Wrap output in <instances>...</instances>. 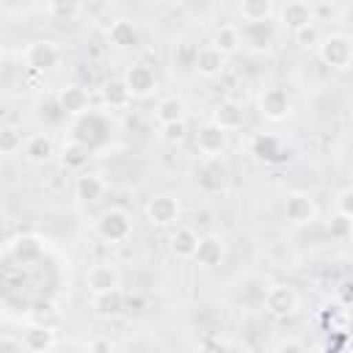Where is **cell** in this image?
<instances>
[{
	"mask_svg": "<svg viewBox=\"0 0 353 353\" xmlns=\"http://www.w3.org/2000/svg\"><path fill=\"white\" fill-rule=\"evenodd\" d=\"M50 8L55 17H72L77 11V3L74 0H50Z\"/></svg>",
	"mask_w": 353,
	"mask_h": 353,
	"instance_id": "cell-36",
	"label": "cell"
},
{
	"mask_svg": "<svg viewBox=\"0 0 353 353\" xmlns=\"http://www.w3.org/2000/svg\"><path fill=\"white\" fill-rule=\"evenodd\" d=\"M22 146H25L22 132L17 127H3V132H0V152L3 154H17V152H22Z\"/></svg>",
	"mask_w": 353,
	"mask_h": 353,
	"instance_id": "cell-31",
	"label": "cell"
},
{
	"mask_svg": "<svg viewBox=\"0 0 353 353\" xmlns=\"http://www.w3.org/2000/svg\"><path fill=\"white\" fill-rule=\"evenodd\" d=\"M320 61L331 69H347L353 63V39L347 33H331L317 44Z\"/></svg>",
	"mask_w": 353,
	"mask_h": 353,
	"instance_id": "cell-1",
	"label": "cell"
},
{
	"mask_svg": "<svg viewBox=\"0 0 353 353\" xmlns=\"http://www.w3.org/2000/svg\"><path fill=\"white\" fill-rule=\"evenodd\" d=\"M196 185L204 193H221L226 188V168L218 163V157H207V163L196 171Z\"/></svg>",
	"mask_w": 353,
	"mask_h": 353,
	"instance_id": "cell-14",
	"label": "cell"
},
{
	"mask_svg": "<svg viewBox=\"0 0 353 353\" xmlns=\"http://www.w3.org/2000/svg\"><path fill=\"white\" fill-rule=\"evenodd\" d=\"M212 44H215L218 50H223L226 55H232V52L240 50L243 33H240V28H234V25H218L215 33H212Z\"/></svg>",
	"mask_w": 353,
	"mask_h": 353,
	"instance_id": "cell-27",
	"label": "cell"
},
{
	"mask_svg": "<svg viewBox=\"0 0 353 353\" xmlns=\"http://www.w3.org/2000/svg\"><path fill=\"white\" fill-rule=\"evenodd\" d=\"M22 152L30 163H47L55 154V146H52V138L47 132H33L30 138H25Z\"/></svg>",
	"mask_w": 353,
	"mask_h": 353,
	"instance_id": "cell-22",
	"label": "cell"
},
{
	"mask_svg": "<svg viewBox=\"0 0 353 353\" xmlns=\"http://www.w3.org/2000/svg\"><path fill=\"white\" fill-rule=\"evenodd\" d=\"M108 41H110L113 47H121V50L135 47V44H138V28H135L130 19H116V22L108 28Z\"/></svg>",
	"mask_w": 353,
	"mask_h": 353,
	"instance_id": "cell-26",
	"label": "cell"
},
{
	"mask_svg": "<svg viewBox=\"0 0 353 353\" xmlns=\"http://www.w3.org/2000/svg\"><path fill=\"white\" fill-rule=\"evenodd\" d=\"M251 154L256 160L268 163V165H276V163H284L290 157V149H287V143L279 135H273V132H256L251 138Z\"/></svg>",
	"mask_w": 353,
	"mask_h": 353,
	"instance_id": "cell-3",
	"label": "cell"
},
{
	"mask_svg": "<svg viewBox=\"0 0 353 353\" xmlns=\"http://www.w3.org/2000/svg\"><path fill=\"white\" fill-rule=\"evenodd\" d=\"M196 149L204 157H221L226 149V130L215 121H207L196 130Z\"/></svg>",
	"mask_w": 353,
	"mask_h": 353,
	"instance_id": "cell-8",
	"label": "cell"
},
{
	"mask_svg": "<svg viewBox=\"0 0 353 353\" xmlns=\"http://www.w3.org/2000/svg\"><path fill=\"white\" fill-rule=\"evenodd\" d=\"M223 256H226V245H223V237H218V234H204V237H199V245H196V254H193V259H196V265L199 268H218L221 262H223Z\"/></svg>",
	"mask_w": 353,
	"mask_h": 353,
	"instance_id": "cell-11",
	"label": "cell"
},
{
	"mask_svg": "<svg viewBox=\"0 0 353 353\" xmlns=\"http://www.w3.org/2000/svg\"><path fill=\"white\" fill-rule=\"evenodd\" d=\"M160 138L168 141V143H179L185 138V121H168V124H160Z\"/></svg>",
	"mask_w": 353,
	"mask_h": 353,
	"instance_id": "cell-33",
	"label": "cell"
},
{
	"mask_svg": "<svg viewBox=\"0 0 353 353\" xmlns=\"http://www.w3.org/2000/svg\"><path fill=\"white\" fill-rule=\"evenodd\" d=\"M97 234L105 243H124L132 234V221H130V215L124 210L110 207L97 218Z\"/></svg>",
	"mask_w": 353,
	"mask_h": 353,
	"instance_id": "cell-2",
	"label": "cell"
},
{
	"mask_svg": "<svg viewBox=\"0 0 353 353\" xmlns=\"http://www.w3.org/2000/svg\"><path fill=\"white\" fill-rule=\"evenodd\" d=\"M157 121L160 124H168V121H185V102L179 97H163L157 102V110H154Z\"/></svg>",
	"mask_w": 353,
	"mask_h": 353,
	"instance_id": "cell-28",
	"label": "cell"
},
{
	"mask_svg": "<svg viewBox=\"0 0 353 353\" xmlns=\"http://www.w3.org/2000/svg\"><path fill=\"white\" fill-rule=\"evenodd\" d=\"M85 284H88V290H91V292H102V290L119 287V273H116V268H113V265L99 262V265H94V268L88 270Z\"/></svg>",
	"mask_w": 353,
	"mask_h": 353,
	"instance_id": "cell-25",
	"label": "cell"
},
{
	"mask_svg": "<svg viewBox=\"0 0 353 353\" xmlns=\"http://www.w3.org/2000/svg\"><path fill=\"white\" fill-rule=\"evenodd\" d=\"M193 61H196V47L193 44H179L174 47V69H193Z\"/></svg>",
	"mask_w": 353,
	"mask_h": 353,
	"instance_id": "cell-32",
	"label": "cell"
},
{
	"mask_svg": "<svg viewBox=\"0 0 353 353\" xmlns=\"http://www.w3.org/2000/svg\"><path fill=\"white\" fill-rule=\"evenodd\" d=\"M240 33H243V44L251 47L254 52H262V50H268L273 44V25L268 19L245 22V28Z\"/></svg>",
	"mask_w": 353,
	"mask_h": 353,
	"instance_id": "cell-16",
	"label": "cell"
},
{
	"mask_svg": "<svg viewBox=\"0 0 353 353\" xmlns=\"http://www.w3.org/2000/svg\"><path fill=\"white\" fill-rule=\"evenodd\" d=\"M105 190H108V182H105L102 174H80L77 182H74V196H77V201H83V204L99 201V199L105 196Z\"/></svg>",
	"mask_w": 353,
	"mask_h": 353,
	"instance_id": "cell-17",
	"label": "cell"
},
{
	"mask_svg": "<svg viewBox=\"0 0 353 353\" xmlns=\"http://www.w3.org/2000/svg\"><path fill=\"white\" fill-rule=\"evenodd\" d=\"M39 116L47 119V121H61V116H66V110L61 108V102H58V97H55L52 102H47V108H44V105L39 108Z\"/></svg>",
	"mask_w": 353,
	"mask_h": 353,
	"instance_id": "cell-34",
	"label": "cell"
},
{
	"mask_svg": "<svg viewBox=\"0 0 353 353\" xmlns=\"http://www.w3.org/2000/svg\"><path fill=\"white\" fill-rule=\"evenodd\" d=\"M85 347H88V350H110V342H105V339H94V342H88Z\"/></svg>",
	"mask_w": 353,
	"mask_h": 353,
	"instance_id": "cell-37",
	"label": "cell"
},
{
	"mask_svg": "<svg viewBox=\"0 0 353 353\" xmlns=\"http://www.w3.org/2000/svg\"><path fill=\"white\" fill-rule=\"evenodd\" d=\"M102 99H105V105L110 110H121V108H127L132 102V91H130L127 80H108L102 85Z\"/></svg>",
	"mask_w": 353,
	"mask_h": 353,
	"instance_id": "cell-24",
	"label": "cell"
},
{
	"mask_svg": "<svg viewBox=\"0 0 353 353\" xmlns=\"http://www.w3.org/2000/svg\"><path fill=\"white\" fill-rule=\"evenodd\" d=\"M336 210L345 212L347 218H353V188L339 190V196H336Z\"/></svg>",
	"mask_w": 353,
	"mask_h": 353,
	"instance_id": "cell-35",
	"label": "cell"
},
{
	"mask_svg": "<svg viewBox=\"0 0 353 353\" xmlns=\"http://www.w3.org/2000/svg\"><path fill=\"white\" fill-rule=\"evenodd\" d=\"M22 347L30 350V353H47V350H52V347H58L55 331H50L44 325H30L22 334Z\"/></svg>",
	"mask_w": 353,
	"mask_h": 353,
	"instance_id": "cell-20",
	"label": "cell"
},
{
	"mask_svg": "<svg viewBox=\"0 0 353 353\" xmlns=\"http://www.w3.org/2000/svg\"><path fill=\"white\" fill-rule=\"evenodd\" d=\"M226 69V52L218 50L212 41L204 47H196V61H193V72L201 77H218Z\"/></svg>",
	"mask_w": 353,
	"mask_h": 353,
	"instance_id": "cell-9",
	"label": "cell"
},
{
	"mask_svg": "<svg viewBox=\"0 0 353 353\" xmlns=\"http://www.w3.org/2000/svg\"><path fill=\"white\" fill-rule=\"evenodd\" d=\"M212 121L221 124L226 132H229V130H240V127L245 124V110H243V105H237L234 99H223V102L215 105Z\"/></svg>",
	"mask_w": 353,
	"mask_h": 353,
	"instance_id": "cell-18",
	"label": "cell"
},
{
	"mask_svg": "<svg viewBox=\"0 0 353 353\" xmlns=\"http://www.w3.org/2000/svg\"><path fill=\"white\" fill-rule=\"evenodd\" d=\"M325 234L331 237V240H347V237H353V218H347L345 212H334L328 221H325Z\"/></svg>",
	"mask_w": 353,
	"mask_h": 353,
	"instance_id": "cell-29",
	"label": "cell"
},
{
	"mask_svg": "<svg viewBox=\"0 0 353 353\" xmlns=\"http://www.w3.org/2000/svg\"><path fill=\"white\" fill-rule=\"evenodd\" d=\"M127 306V295L121 287H110V290H102V292H94L91 298V309L99 314V317H119Z\"/></svg>",
	"mask_w": 353,
	"mask_h": 353,
	"instance_id": "cell-13",
	"label": "cell"
},
{
	"mask_svg": "<svg viewBox=\"0 0 353 353\" xmlns=\"http://www.w3.org/2000/svg\"><path fill=\"white\" fill-rule=\"evenodd\" d=\"M146 218L157 226H171L176 218H179V201L168 193H157L149 199L146 204Z\"/></svg>",
	"mask_w": 353,
	"mask_h": 353,
	"instance_id": "cell-10",
	"label": "cell"
},
{
	"mask_svg": "<svg viewBox=\"0 0 353 353\" xmlns=\"http://www.w3.org/2000/svg\"><path fill=\"white\" fill-rule=\"evenodd\" d=\"M290 110H292L290 94H287L281 85H268V88H262V94H259V113H262L265 119L281 121V119L290 116Z\"/></svg>",
	"mask_w": 353,
	"mask_h": 353,
	"instance_id": "cell-6",
	"label": "cell"
},
{
	"mask_svg": "<svg viewBox=\"0 0 353 353\" xmlns=\"http://www.w3.org/2000/svg\"><path fill=\"white\" fill-rule=\"evenodd\" d=\"M25 63L36 72H50L61 63V47L50 39H39L25 47Z\"/></svg>",
	"mask_w": 353,
	"mask_h": 353,
	"instance_id": "cell-4",
	"label": "cell"
},
{
	"mask_svg": "<svg viewBox=\"0 0 353 353\" xmlns=\"http://www.w3.org/2000/svg\"><path fill=\"white\" fill-rule=\"evenodd\" d=\"M314 215H317V207H314V199L309 193L295 190V193L284 196V218H287V223L306 226V223L314 221Z\"/></svg>",
	"mask_w": 353,
	"mask_h": 353,
	"instance_id": "cell-5",
	"label": "cell"
},
{
	"mask_svg": "<svg viewBox=\"0 0 353 353\" xmlns=\"http://www.w3.org/2000/svg\"><path fill=\"white\" fill-rule=\"evenodd\" d=\"M312 22H314V11L306 0H290L281 8V25L292 33H301V30L312 28Z\"/></svg>",
	"mask_w": 353,
	"mask_h": 353,
	"instance_id": "cell-12",
	"label": "cell"
},
{
	"mask_svg": "<svg viewBox=\"0 0 353 353\" xmlns=\"http://www.w3.org/2000/svg\"><path fill=\"white\" fill-rule=\"evenodd\" d=\"M168 245H171V254L182 256V259H188V256L193 259L196 245H199V234H196L193 226H176L174 234H171V240H168Z\"/></svg>",
	"mask_w": 353,
	"mask_h": 353,
	"instance_id": "cell-23",
	"label": "cell"
},
{
	"mask_svg": "<svg viewBox=\"0 0 353 353\" xmlns=\"http://www.w3.org/2000/svg\"><path fill=\"white\" fill-rule=\"evenodd\" d=\"M88 157H91V149L85 143H80L77 138H72L61 146V165L66 171H83L88 165Z\"/></svg>",
	"mask_w": 353,
	"mask_h": 353,
	"instance_id": "cell-21",
	"label": "cell"
},
{
	"mask_svg": "<svg viewBox=\"0 0 353 353\" xmlns=\"http://www.w3.org/2000/svg\"><path fill=\"white\" fill-rule=\"evenodd\" d=\"M58 102L66 110V116H83L88 113V91L83 85H63L58 91Z\"/></svg>",
	"mask_w": 353,
	"mask_h": 353,
	"instance_id": "cell-19",
	"label": "cell"
},
{
	"mask_svg": "<svg viewBox=\"0 0 353 353\" xmlns=\"http://www.w3.org/2000/svg\"><path fill=\"white\" fill-rule=\"evenodd\" d=\"M279 350H303V345L290 339V342H279Z\"/></svg>",
	"mask_w": 353,
	"mask_h": 353,
	"instance_id": "cell-38",
	"label": "cell"
},
{
	"mask_svg": "<svg viewBox=\"0 0 353 353\" xmlns=\"http://www.w3.org/2000/svg\"><path fill=\"white\" fill-rule=\"evenodd\" d=\"M262 301H265V309L273 317H287V314H292L298 309V295L287 284H270L265 290V298Z\"/></svg>",
	"mask_w": 353,
	"mask_h": 353,
	"instance_id": "cell-7",
	"label": "cell"
},
{
	"mask_svg": "<svg viewBox=\"0 0 353 353\" xmlns=\"http://www.w3.org/2000/svg\"><path fill=\"white\" fill-rule=\"evenodd\" d=\"M273 11V0H240V14L248 22H259L268 19Z\"/></svg>",
	"mask_w": 353,
	"mask_h": 353,
	"instance_id": "cell-30",
	"label": "cell"
},
{
	"mask_svg": "<svg viewBox=\"0 0 353 353\" xmlns=\"http://www.w3.org/2000/svg\"><path fill=\"white\" fill-rule=\"evenodd\" d=\"M124 80H127L132 97H149V94L154 91V85H157V77H154L152 66H146V63H132V66L127 69Z\"/></svg>",
	"mask_w": 353,
	"mask_h": 353,
	"instance_id": "cell-15",
	"label": "cell"
}]
</instances>
